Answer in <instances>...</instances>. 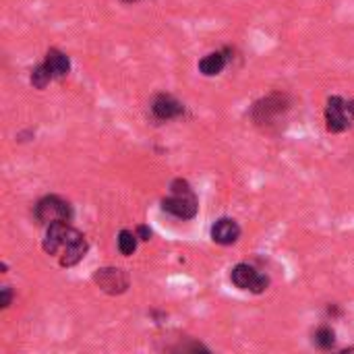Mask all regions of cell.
<instances>
[{
  "label": "cell",
  "instance_id": "obj_6",
  "mask_svg": "<svg viewBox=\"0 0 354 354\" xmlns=\"http://www.w3.org/2000/svg\"><path fill=\"white\" fill-rule=\"evenodd\" d=\"M93 280L108 294H123L129 288V276L118 268H102L95 272Z\"/></svg>",
  "mask_w": 354,
  "mask_h": 354
},
{
  "label": "cell",
  "instance_id": "obj_9",
  "mask_svg": "<svg viewBox=\"0 0 354 354\" xmlns=\"http://www.w3.org/2000/svg\"><path fill=\"white\" fill-rule=\"evenodd\" d=\"M152 110L156 114V118H160V121H170V118H176L185 112V106L174 99L172 95L168 93H160L156 95L154 104H152Z\"/></svg>",
  "mask_w": 354,
  "mask_h": 354
},
{
  "label": "cell",
  "instance_id": "obj_16",
  "mask_svg": "<svg viewBox=\"0 0 354 354\" xmlns=\"http://www.w3.org/2000/svg\"><path fill=\"white\" fill-rule=\"evenodd\" d=\"M137 236L141 241H150V236H152V230L148 228V226H139L137 228Z\"/></svg>",
  "mask_w": 354,
  "mask_h": 354
},
{
  "label": "cell",
  "instance_id": "obj_3",
  "mask_svg": "<svg viewBox=\"0 0 354 354\" xmlns=\"http://www.w3.org/2000/svg\"><path fill=\"white\" fill-rule=\"evenodd\" d=\"M230 280L236 288L241 290H249L253 294H261L268 286H270V278L261 272H257L253 266L249 263H239L234 266L230 272Z\"/></svg>",
  "mask_w": 354,
  "mask_h": 354
},
{
  "label": "cell",
  "instance_id": "obj_8",
  "mask_svg": "<svg viewBox=\"0 0 354 354\" xmlns=\"http://www.w3.org/2000/svg\"><path fill=\"white\" fill-rule=\"evenodd\" d=\"M69 222H52L48 224V230H46V239H44V251L48 255H56L62 245H64V239H67V234H69Z\"/></svg>",
  "mask_w": 354,
  "mask_h": 354
},
{
  "label": "cell",
  "instance_id": "obj_7",
  "mask_svg": "<svg viewBox=\"0 0 354 354\" xmlns=\"http://www.w3.org/2000/svg\"><path fill=\"white\" fill-rule=\"evenodd\" d=\"M241 236V226L236 224V220L232 217H220L213 226H211V239L217 245H234Z\"/></svg>",
  "mask_w": 354,
  "mask_h": 354
},
{
  "label": "cell",
  "instance_id": "obj_5",
  "mask_svg": "<svg viewBox=\"0 0 354 354\" xmlns=\"http://www.w3.org/2000/svg\"><path fill=\"white\" fill-rule=\"evenodd\" d=\"M87 241H85V236L81 232H77L75 228H69V234H67V239H64V245H62V255H60V266L62 268H73L77 266L85 253H87Z\"/></svg>",
  "mask_w": 354,
  "mask_h": 354
},
{
  "label": "cell",
  "instance_id": "obj_11",
  "mask_svg": "<svg viewBox=\"0 0 354 354\" xmlns=\"http://www.w3.org/2000/svg\"><path fill=\"white\" fill-rule=\"evenodd\" d=\"M226 56H224V52H211V54H207V56H203L201 60H199V71L205 75V77H213V75H220L222 71H224V67H226Z\"/></svg>",
  "mask_w": 354,
  "mask_h": 354
},
{
  "label": "cell",
  "instance_id": "obj_15",
  "mask_svg": "<svg viewBox=\"0 0 354 354\" xmlns=\"http://www.w3.org/2000/svg\"><path fill=\"white\" fill-rule=\"evenodd\" d=\"M11 300H13V290H11L9 286H5V288H3V294H0V307H3V309H9Z\"/></svg>",
  "mask_w": 354,
  "mask_h": 354
},
{
  "label": "cell",
  "instance_id": "obj_14",
  "mask_svg": "<svg viewBox=\"0 0 354 354\" xmlns=\"http://www.w3.org/2000/svg\"><path fill=\"white\" fill-rule=\"evenodd\" d=\"M313 338H315V344H317L319 348H323V350L331 348L333 342H335V333H333V329H329V327H319V329L315 331Z\"/></svg>",
  "mask_w": 354,
  "mask_h": 354
},
{
  "label": "cell",
  "instance_id": "obj_13",
  "mask_svg": "<svg viewBox=\"0 0 354 354\" xmlns=\"http://www.w3.org/2000/svg\"><path fill=\"white\" fill-rule=\"evenodd\" d=\"M52 79H54V77H52V73H50V69H48L46 64H38V67L32 71V85H34L36 89H46L48 83H50Z\"/></svg>",
  "mask_w": 354,
  "mask_h": 354
},
{
  "label": "cell",
  "instance_id": "obj_2",
  "mask_svg": "<svg viewBox=\"0 0 354 354\" xmlns=\"http://www.w3.org/2000/svg\"><path fill=\"white\" fill-rule=\"evenodd\" d=\"M354 123V102H346L338 95L327 99L325 106V125L329 133H342Z\"/></svg>",
  "mask_w": 354,
  "mask_h": 354
},
{
  "label": "cell",
  "instance_id": "obj_1",
  "mask_svg": "<svg viewBox=\"0 0 354 354\" xmlns=\"http://www.w3.org/2000/svg\"><path fill=\"white\" fill-rule=\"evenodd\" d=\"M162 209L180 220H193L199 211L197 195L193 193L191 185L182 178L170 185V195L162 201Z\"/></svg>",
  "mask_w": 354,
  "mask_h": 354
},
{
  "label": "cell",
  "instance_id": "obj_17",
  "mask_svg": "<svg viewBox=\"0 0 354 354\" xmlns=\"http://www.w3.org/2000/svg\"><path fill=\"white\" fill-rule=\"evenodd\" d=\"M123 3H137V0H123Z\"/></svg>",
  "mask_w": 354,
  "mask_h": 354
},
{
  "label": "cell",
  "instance_id": "obj_10",
  "mask_svg": "<svg viewBox=\"0 0 354 354\" xmlns=\"http://www.w3.org/2000/svg\"><path fill=\"white\" fill-rule=\"evenodd\" d=\"M44 64L50 69V73H52L54 79H64V77L69 75V71H71V60H69V56H67L64 52L56 50V48H52V50L46 54Z\"/></svg>",
  "mask_w": 354,
  "mask_h": 354
},
{
  "label": "cell",
  "instance_id": "obj_4",
  "mask_svg": "<svg viewBox=\"0 0 354 354\" xmlns=\"http://www.w3.org/2000/svg\"><path fill=\"white\" fill-rule=\"evenodd\" d=\"M36 217L40 224H52V222H71L73 217V209L71 205L56 197V195H48L44 197L38 205H36Z\"/></svg>",
  "mask_w": 354,
  "mask_h": 354
},
{
  "label": "cell",
  "instance_id": "obj_12",
  "mask_svg": "<svg viewBox=\"0 0 354 354\" xmlns=\"http://www.w3.org/2000/svg\"><path fill=\"white\" fill-rule=\"evenodd\" d=\"M137 239H139V236L135 232L121 230V234H118V249H121V253L125 257H131L137 251Z\"/></svg>",
  "mask_w": 354,
  "mask_h": 354
}]
</instances>
